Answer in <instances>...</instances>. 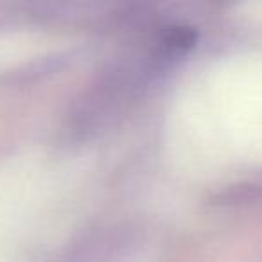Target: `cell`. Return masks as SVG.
<instances>
[{
    "instance_id": "obj_1",
    "label": "cell",
    "mask_w": 262,
    "mask_h": 262,
    "mask_svg": "<svg viewBox=\"0 0 262 262\" xmlns=\"http://www.w3.org/2000/svg\"><path fill=\"white\" fill-rule=\"evenodd\" d=\"M198 40V33L189 26H172L164 33V43L172 51H189Z\"/></svg>"
}]
</instances>
